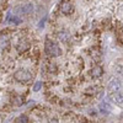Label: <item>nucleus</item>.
Wrapping results in <instances>:
<instances>
[{
	"mask_svg": "<svg viewBox=\"0 0 123 123\" xmlns=\"http://www.w3.org/2000/svg\"><path fill=\"white\" fill-rule=\"evenodd\" d=\"M46 53L50 57H58L60 54V49L58 48V46L55 43H53L50 39L46 41Z\"/></svg>",
	"mask_w": 123,
	"mask_h": 123,
	"instance_id": "1",
	"label": "nucleus"
},
{
	"mask_svg": "<svg viewBox=\"0 0 123 123\" xmlns=\"http://www.w3.org/2000/svg\"><path fill=\"white\" fill-rule=\"evenodd\" d=\"M15 79L17 81H20V83L25 84V83H30V81L32 80V75H31L28 71H26L24 69H20L15 73Z\"/></svg>",
	"mask_w": 123,
	"mask_h": 123,
	"instance_id": "2",
	"label": "nucleus"
},
{
	"mask_svg": "<svg viewBox=\"0 0 123 123\" xmlns=\"http://www.w3.org/2000/svg\"><path fill=\"white\" fill-rule=\"evenodd\" d=\"M108 91L111 92V94H115V92H117L119 89H121V81L118 79H113L111 80L108 83V86H107Z\"/></svg>",
	"mask_w": 123,
	"mask_h": 123,
	"instance_id": "3",
	"label": "nucleus"
},
{
	"mask_svg": "<svg viewBox=\"0 0 123 123\" xmlns=\"http://www.w3.org/2000/svg\"><path fill=\"white\" fill-rule=\"evenodd\" d=\"M60 10H62V12H63L64 15H69V14H71L73 12V5H71L69 1H64L63 4H62V6H60Z\"/></svg>",
	"mask_w": 123,
	"mask_h": 123,
	"instance_id": "4",
	"label": "nucleus"
},
{
	"mask_svg": "<svg viewBox=\"0 0 123 123\" xmlns=\"http://www.w3.org/2000/svg\"><path fill=\"white\" fill-rule=\"evenodd\" d=\"M112 101L115 102V104H117L118 106H122L123 107V94H121V92H115L113 96H111Z\"/></svg>",
	"mask_w": 123,
	"mask_h": 123,
	"instance_id": "5",
	"label": "nucleus"
},
{
	"mask_svg": "<svg viewBox=\"0 0 123 123\" xmlns=\"http://www.w3.org/2000/svg\"><path fill=\"white\" fill-rule=\"evenodd\" d=\"M9 43H10L9 36H6L5 33H1V35H0V48H1V49L7 48V47H9Z\"/></svg>",
	"mask_w": 123,
	"mask_h": 123,
	"instance_id": "6",
	"label": "nucleus"
},
{
	"mask_svg": "<svg viewBox=\"0 0 123 123\" xmlns=\"http://www.w3.org/2000/svg\"><path fill=\"white\" fill-rule=\"evenodd\" d=\"M27 48H28V43L25 42V41H24V42H21V43H20V44L16 47V49H17V52H18V53H24Z\"/></svg>",
	"mask_w": 123,
	"mask_h": 123,
	"instance_id": "7",
	"label": "nucleus"
},
{
	"mask_svg": "<svg viewBox=\"0 0 123 123\" xmlns=\"http://www.w3.org/2000/svg\"><path fill=\"white\" fill-rule=\"evenodd\" d=\"M91 74H92V76H96V78L101 76V75H102V69H101V67H95L94 69L91 70Z\"/></svg>",
	"mask_w": 123,
	"mask_h": 123,
	"instance_id": "8",
	"label": "nucleus"
},
{
	"mask_svg": "<svg viewBox=\"0 0 123 123\" xmlns=\"http://www.w3.org/2000/svg\"><path fill=\"white\" fill-rule=\"evenodd\" d=\"M58 37L60 41H63V42H67V41L69 39V33L67 32V31H63V32H59L58 33Z\"/></svg>",
	"mask_w": 123,
	"mask_h": 123,
	"instance_id": "9",
	"label": "nucleus"
},
{
	"mask_svg": "<svg viewBox=\"0 0 123 123\" xmlns=\"http://www.w3.org/2000/svg\"><path fill=\"white\" fill-rule=\"evenodd\" d=\"M100 111H101L104 115H107V113H110L111 108H110V106L106 105V104H101V105H100Z\"/></svg>",
	"mask_w": 123,
	"mask_h": 123,
	"instance_id": "10",
	"label": "nucleus"
},
{
	"mask_svg": "<svg viewBox=\"0 0 123 123\" xmlns=\"http://www.w3.org/2000/svg\"><path fill=\"white\" fill-rule=\"evenodd\" d=\"M32 10H33L32 4H27V5H25L22 7V12L24 14H31V12H32Z\"/></svg>",
	"mask_w": 123,
	"mask_h": 123,
	"instance_id": "11",
	"label": "nucleus"
},
{
	"mask_svg": "<svg viewBox=\"0 0 123 123\" xmlns=\"http://www.w3.org/2000/svg\"><path fill=\"white\" fill-rule=\"evenodd\" d=\"M16 123H28V117L25 116V115H21L20 117H17Z\"/></svg>",
	"mask_w": 123,
	"mask_h": 123,
	"instance_id": "12",
	"label": "nucleus"
},
{
	"mask_svg": "<svg viewBox=\"0 0 123 123\" xmlns=\"http://www.w3.org/2000/svg\"><path fill=\"white\" fill-rule=\"evenodd\" d=\"M41 87H42V83H41V81H37V83L35 84V86H33V91H39Z\"/></svg>",
	"mask_w": 123,
	"mask_h": 123,
	"instance_id": "13",
	"label": "nucleus"
},
{
	"mask_svg": "<svg viewBox=\"0 0 123 123\" xmlns=\"http://www.w3.org/2000/svg\"><path fill=\"white\" fill-rule=\"evenodd\" d=\"M14 104H15L16 106H21V105H22V100L20 98V97H16V98L14 100Z\"/></svg>",
	"mask_w": 123,
	"mask_h": 123,
	"instance_id": "14",
	"label": "nucleus"
},
{
	"mask_svg": "<svg viewBox=\"0 0 123 123\" xmlns=\"http://www.w3.org/2000/svg\"><path fill=\"white\" fill-rule=\"evenodd\" d=\"M10 21H11V22H14V24H20V22H21V20H20V18H17V16H14V17H11V18H10Z\"/></svg>",
	"mask_w": 123,
	"mask_h": 123,
	"instance_id": "15",
	"label": "nucleus"
},
{
	"mask_svg": "<svg viewBox=\"0 0 123 123\" xmlns=\"http://www.w3.org/2000/svg\"><path fill=\"white\" fill-rule=\"evenodd\" d=\"M49 123H58V121H57V118H53V119L49 121Z\"/></svg>",
	"mask_w": 123,
	"mask_h": 123,
	"instance_id": "16",
	"label": "nucleus"
},
{
	"mask_svg": "<svg viewBox=\"0 0 123 123\" xmlns=\"http://www.w3.org/2000/svg\"><path fill=\"white\" fill-rule=\"evenodd\" d=\"M121 116H122V118H123V113H122V115H121Z\"/></svg>",
	"mask_w": 123,
	"mask_h": 123,
	"instance_id": "17",
	"label": "nucleus"
},
{
	"mask_svg": "<svg viewBox=\"0 0 123 123\" xmlns=\"http://www.w3.org/2000/svg\"><path fill=\"white\" fill-rule=\"evenodd\" d=\"M85 123H87V122H85Z\"/></svg>",
	"mask_w": 123,
	"mask_h": 123,
	"instance_id": "18",
	"label": "nucleus"
}]
</instances>
